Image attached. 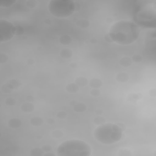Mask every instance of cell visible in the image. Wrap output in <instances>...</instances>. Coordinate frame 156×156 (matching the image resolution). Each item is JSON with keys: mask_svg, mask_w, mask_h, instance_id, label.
<instances>
[{"mask_svg": "<svg viewBox=\"0 0 156 156\" xmlns=\"http://www.w3.org/2000/svg\"><path fill=\"white\" fill-rule=\"evenodd\" d=\"M140 29L133 21L121 20L115 23L110 29L109 37L112 41L127 45L135 42L139 37Z\"/></svg>", "mask_w": 156, "mask_h": 156, "instance_id": "6da1fadb", "label": "cell"}, {"mask_svg": "<svg viewBox=\"0 0 156 156\" xmlns=\"http://www.w3.org/2000/svg\"><path fill=\"white\" fill-rule=\"evenodd\" d=\"M94 138L104 144H112L118 142L122 136V129L116 124L106 123L98 127L94 131Z\"/></svg>", "mask_w": 156, "mask_h": 156, "instance_id": "7a4b0ae2", "label": "cell"}, {"mask_svg": "<svg viewBox=\"0 0 156 156\" xmlns=\"http://www.w3.org/2000/svg\"><path fill=\"white\" fill-rule=\"evenodd\" d=\"M90 146L80 140H69L61 143L57 153L60 156H89L91 155Z\"/></svg>", "mask_w": 156, "mask_h": 156, "instance_id": "3957f363", "label": "cell"}, {"mask_svg": "<svg viewBox=\"0 0 156 156\" xmlns=\"http://www.w3.org/2000/svg\"><path fill=\"white\" fill-rule=\"evenodd\" d=\"M50 13L58 18H66L71 16L76 9V5L71 0H52L48 5Z\"/></svg>", "mask_w": 156, "mask_h": 156, "instance_id": "277c9868", "label": "cell"}, {"mask_svg": "<svg viewBox=\"0 0 156 156\" xmlns=\"http://www.w3.org/2000/svg\"><path fill=\"white\" fill-rule=\"evenodd\" d=\"M135 21L140 26L151 27L152 24L155 26V12H152L151 8H143L136 14Z\"/></svg>", "mask_w": 156, "mask_h": 156, "instance_id": "5b68a950", "label": "cell"}, {"mask_svg": "<svg viewBox=\"0 0 156 156\" xmlns=\"http://www.w3.org/2000/svg\"><path fill=\"white\" fill-rule=\"evenodd\" d=\"M16 28L14 25L5 20H0V41H6L13 37L16 32Z\"/></svg>", "mask_w": 156, "mask_h": 156, "instance_id": "8992f818", "label": "cell"}, {"mask_svg": "<svg viewBox=\"0 0 156 156\" xmlns=\"http://www.w3.org/2000/svg\"><path fill=\"white\" fill-rule=\"evenodd\" d=\"M15 2V1H11V0H7V1H2L0 2V6L7 7L12 5L13 3Z\"/></svg>", "mask_w": 156, "mask_h": 156, "instance_id": "52a82bcc", "label": "cell"}, {"mask_svg": "<svg viewBox=\"0 0 156 156\" xmlns=\"http://www.w3.org/2000/svg\"><path fill=\"white\" fill-rule=\"evenodd\" d=\"M9 126H10V127H13V128H16V127H18L19 126H20L21 125V121H19L17 122H12V121H9Z\"/></svg>", "mask_w": 156, "mask_h": 156, "instance_id": "ba28073f", "label": "cell"}]
</instances>
